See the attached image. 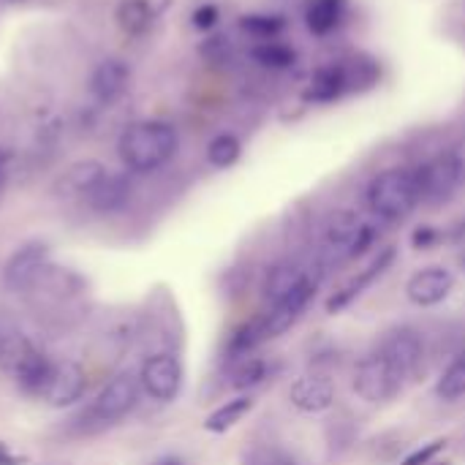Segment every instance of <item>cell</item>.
I'll return each mask as SVG.
<instances>
[{"label": "cell", "instance_id": "1", "mask_svg": "<svg viewBox=\"0 0 465 465\" xmlns=\"http://www.w3.org/2000/svg\"><path fill=\"white\" fill-rule=\"evenodd\" d=\"M177 147H180V136H177L174 125H169L163 120L134 123L123 131V136L117 142L120 161L131 172H139V174L166 166L174 158Z\"/></svg>", "mask_w": 465, "mask_h": 465}, {"label": "cell", "instance_id": "2", "mask_svg": "<svg viewBox=\"0 0 465 465\" xmlns=\"http://www.w3.org/2000/svg\"><path fill=\"white\" fill-rule=\"evenodd\" d=\"M420 202H422V196H420L414 169H401V166L384 169L368 185L371 210L381 221H390V223L406 221L420 207Z\"/></svg>", "mask_w": 465, "mask_h": 465}, {"label": "cell", "instance_id": "3", "mask_svg": "<svg viewBox=\"0 0 465 465\" xmlns=\"http://www.w3.org/2000/svg\"><path fill=\"white\" fill-rule=\"evenodd\" d=\"M373 242V229L351 210H338L324 226V253L330 262H349L365 253Z\"/></svg>", "mask_w": 465, "mask_h": 465}, {"label": "cell", "instance_id": "4", "mask_svg": "<svg viewBox=\"0 0 465 465\" xmlns=\"http://www.w3.org/2000/svg\"><path fill=\"white\" fill-rule=\"evenodd\" d=\"M139 379L134 373H117L101 392L98 398L90 403V409L82 414V420L95 422V425H114L123 417H128L134 411V406L139 403Z\"/></svg>", "mask_w": 465, "mask_h": 465}, {"label": "cell", "instance_id": "5", "mask_svg": "<svg viewBox=\"0 0 465 465\" xmlns=\"http://www.w3.org/2000/svg\"><path fill=\"white\" fill-rule=\"evenodd\" d=\"M403 376L387 362V357L381 351L368 354L354 373V392L365 401V403H387L401 392Z\"/></svg>", "mask_w": 465, "mask_h": 465}, {"label": "cell", "instance_id": "6", "mask_svg": "<svg viewBox=\"0 0 465 465\" xmlns=\"http://www.w3.org/2000/svg\"><path fill=\"white\" fill-rule=\"evenodd\" d=\"M414 177H417L422 202H430V204H441V202L452 199L463 188L460 174H458V169H455V163H452L447 150L441 155L425 161L422 166H417Z\"/></svg>", "mask_w": 465, "mask_h": 465}, {"label": "cell", "instance_id": "7", "mask_svg": "<svg viewBox=\"0 0 465 465\" xmlns=\"http://www.w3.org/2000/svg\"><path fill=\"white\" fill-rule=\"evenodd\" d=\"M139 384L142 390L161 403H169L180 395L183 387V365L172 354H153L144 360L139 371Z\"/></svg>", "mask_w": 465, "mask_h": 465}, {"label": "cell", "instance_id": "8", "mask_svg": "<svg viewBox=\"0 0 465 465\" xmlns=\"http://www.w3.org/2000/svg\"><path fill=\"white\" fill-rule=\"evenodd\" d=\"M46 270H49V248L44 242H27L8 259L3 270V283L11 292H27L41 281Z\"/></svg>", "mask_w": 465, "mask_h": 465}, {"label": "cell", "instance_id": "9", "mask_svg": "<svg viewBox=\"0 0 465 465\" xmlns=\"http://www.w3.org/2000/svg\"><path fill=\"white\" fill-rule=\"evenodd\" d=\"M452 289H455V275L447 267L433 264V267H425L411 275L406 294L414 305L433 308V305H441L452 294Z\"/></svg>", "mask_w": 465, "mask_h": 465}, {"label": "cell", "instance_id": "10", "mask_svg": "<svg viewBox=\"0 0 465 465\" xmlns=\"http://www.w3.org/2000/svg\"><path fill=\"white\" fill-rule=\"evenodd\" d=\"M289 401L302 414H324L335 403V384L322 373H305L292 384Z\"/></svg>", "mask_w": 465, "mask_h": 465}, {"label": "cell", "instance_id": "11", "mask_svg": "<svg viewBox=\"0 0 465 465\" xmlns=\"http://www.w3.org/2000/svg\"><path fill=\"white\" fill-rule=\"evenodd\" d=\"M313 294H316V281L311 278V281H308L300 292H294L289 300L272 305V311L262 319L264 341H272V338H281L283 332H289V330L300 322V316L305 313V308L311 305Z\"/></svg>", "mask_w": 465, "mask_h": 465}, {"label": "cell", "instance_id": "12", "mask_svg": "<svg viewBox=\"0 0 465 465\" xmlns=\"http://www.w3.org/2000/svg\"><path fill=\"white\" fill-rule=\"evenodd\" d=\"M84 371L76 365V362H57L41 390V398L54 406V409H63V406H71L76 403L82 395H84Z\"/></svg>", "mask_w": 465, "mask_h": 465}, {"label": "cell", "instance_id": "13", "mask_svg": "<svg viewBox=\"0 0 465 465\" xmlns=\"http://www.w3.org/2000/svg\"><path fill=\"white\" fill-rule=\"evenodd\" d=\"M128 82H131V65L123 57H104L90 76V95L98 104L109 106L128 90Z\"/></svg>", "mask_w": 465, "mask_h": 465}, {"label": "cell", "instance_id": "14", "mask_svg": "<svg viewBox=\"0 0 465 465\" xmlns=\"http://www.w3.org/2000/svg\"><path fill=\"white\" fill-rule=\"evenodd\" d=\"M381 354L387 357V362L403 379H409V376L417 373V368L422 362V354H425V346H422V338L414 330L403 327V330H395V332L387 335V341L381 346Z\"/></svg>", "mask_w": 465, "mask_h": 465}, {"label": "cell", "instance_id": "15", "mask_svg": "<svg viewBox=\"0 0 465 465\" xmlns=\"http://www.w3.org/2000/svg\"><path fill=\"white\" fill-rule=\"evenodd\" d=\"M349 93V84H346V71H343V63H327V65H319L308 82V87L302 90V101L305 104H335L341 101L343 95Z\"/></svg>", "mask_w": 465, "mask_h": 465}, {"label": "cell", "instance_id": "16", "mask_svg": "<svg viewBox=\"0 0 465 465\" xmlns=\"http://www.w3.org/2000/svg\"><path fill=\"white\" fill-rule=\"evenodd\" d=\"M395 253H398V248L395 245H390V248H384V251H379V256L349 283V286H343L330 302H327V313H338V311H343L349 302H354L376 278H381L390 267H392V262H395Z\"/></svg>", "mask_w": 465, "mask_h": 465}, {"label": "cell", "instance_id": "17", "mask_svg": "<svg viewBox=\"0 0 465 465\" xmlns=\"http://www.w3.org/2000/svg\"><path fill=\"white\" fill-rule=\"evenodd\" d=\"M131 191H134V185H131V180L125 174L106 172L84 199L98 213H117V210H123L128 204Z\"/></svg>", "mask_w": 465, "mask_h": 465}, {"label": "cell", "instance_id": "18", "mask_svg": "<svg viewBox=\"0 0 465 465\" xmlns=\"http://www.w3.org/2000/svg\"><path fill=\"white\" fill-rule=\"evenodd\" d=\"M104 174H106V166H104V163L90 161V158H87V161H76V163H71V166L60 174L54 191H57L60 196H68V199H74V196H87Z\"/></svg>", "mask_w": 465, "mask_h": 465}, {"label": "cell", "instance_id": "19", "mask_svg": "<svg viewBox=\"0 0 465 465\" xmlns=\"http://www.w3.org/2000/svg\"><path fill=\"white\" fill-rule=\"evenodd\" d=\"M349 0H308L305 3V25L313 35L324 38L341 27L346 19Z\"/></svg>", "mask_w": 465, "mask_h": 465}, {"label": "cell", "instance_id": "20", "mask_svg": "<svg viewBox=\"0 0 465 465\" xmlns=\"http://www.w3.org/2000/svg\"><path fill=\"white\" fill-rule=\"evenodd\" d=\"M35 346L25 338V332L19 330V324L0 313V368L5 373H14L19 368V362L33 351Z\"/></svg>", "mask_w": 465, "mask_h": 465}, {"label": "cell", "instance_id": "21", "mask_svg": "<svg viewBox=\"0 0 465 465\" xmlns=\"http://www.w3.org/2000/svg\"><path fill=\"white\" fill-rule=\"evenodd\" d=\"M308 281H311V275H308L302 267L283 262V264H275V267L267 272L264 294H267V300H272V305H278V302L289 300L294 292H300Z\"/></svg>", "mask_w": 465, "mask_h": 465}, {"label": "cell", "instance_id": "22", "mask_svg": "<svg viewBox=\"0 0 465 465\" xmlns=\"http://www.w3.org/2000/svg\"><path fill=\"white\" fill-rule=\"evenodd\" d=\"M114 19H117L120 30L125 35L139 38V35H144L153 27L155 8H153L150 0H120L117 11H114Z\"/></svg>", "mask_w": 465, "mask_h": 465}, {"label": "cell", "instance_id": "23", "mask_svg": "<svg viewBox=\"0 0 465 465\" xmlns=\"http://www.w3.org/2000/svg\"><path fill=\"white\" fill-rule=\"evenodd\" d=\"M52 368H54V362H52L44 351L33 349V351L19 362V368H16L11 376L16 379V384H19L25 392H35V395H41V390H44V384H46V379H49Z\"/></svg>", "mask_w": 465, "mask_h": 465}, {"label": "cell", "instance_id": "24", "mask_svg": "<svg viewBox=\"0 0 465 465\" xmlns=\"http://www.w3.org/2000/svg\"><path fill=\"white\" fill-rule=\"evenodd\" d=\"M251 409H253V401H251L248 395H240V398H234V401H226L221 409H215V411L204 420V430H210V433H226V430H232L237 422H242V420L251 414Z\"/></svg>", "mask_w": 465, "mask_h": 465}, {"label": "cell", "instance_id": "25", "mask_svg": "<svg viewBox=\"0 0 465 465\" xmlns=\"http://www.w3.org/2000/svg\"><path fill=\"white\" fill-rule=\"evenodd\" d=\"M341 63H343V71H346L349 93H362V90H371L373 84H379L381 68H379V63L373 57L357 54L351 60H341Z\"/></svg>", "mask_w": 465, "mask_h": 465}, {"label": "cell", "instance_id": "26", "mask_svg": "<svg viewBox=\"0 0 465 465\" xmlns=\"http://www.w3.org/2000/svg\"><path fill=\"white\" fill-rule=\"evenodd\" d=\"M251 57L262 65V68H270V71H286L297 63V49L283 44V41H262L251 49Z\"/></svg>", "mask_w": 465, "mask_h": 465}, {"label": "cell", "instance_id": "27", "mask_svg": "<svg viewBox=\"0 0 465 465\" xmlns=\"http://www.w3.org/2000/svg\"><path fill=\"white\" fill-rule=\"evenodd\" d=\"M240 30L259 41H272L286 30V19L281 14H245L240 16Z\"/></svg>", "mask_w": 465, "mask_h": 465}, {"label": "cell", "instance_id": "28", "mask_svg": "<svg viewBox=\"0 0 465 465\" xmlns=\"http://www.w3.org/2000/svg\"><path fill=\"white\" fill-rule=\"evenodd\" d=\"M242 155V142L234 134H218L210 144H207V161L215 169H229L240 161Z\"/></svg>", "mask_w": 465, "mask_h": 465}, {"label": "cell", "instance_id": "29", "mask_svg": "<svg viewBox=\"0 0 465 465\" xmlns=\"http://www.w3.org/2000/svg\"><path fill=\"white\" fill-rule=\"evenodd\" d=\"M465 395V354L452 360L450 368L441 373L439 384H436V398L444 403H455Z\"/></svg>", "mask_w": 465, "mask_h": 465}, {"label": "cell", "instance_id": "30", "mask_svg": "<svg viewBox=\"0 0 465 465\" xmlns=\"http://www.w3.org/2000/svg\"><path fill=\"white\" fill-rule=\"evenodd\" d=\"M232 387L234 390H251V387H259L264 379H267V362L259 360V357H248L245 362L237 365L234 376H232Z\"/></svg>", "mask_w": 465, "mask_h": 465}, {"label": "cell", "instance_id": "31", "mask_svg": "<svg viewBox=\"0 0 465 465\" xmlns=\"http://www.w3.org/2000/svg\"><path fill=\"white\" fill-rule=\"evenodd\" d=\"M242 465H302L294 455L278 447H253L242 455Z\"/></svg>", "mask_w": 465, "mask_h": 465}, {"label": "cell", "instance_id": "32", "mask_svg": "<svg viewBox=\"0 0 465 465\" xmlns=\"http://www.w3.org/2000/svg\"><path fill=\"white\" fill-rule=\"evenodd\" d=\"M199 52L210 63H223L232 54V44H229L226 35H210V38H204V44L199 46Z\"/></svg>", "mask_w": 465, "mask_h": 465}, {"label": "cell", "instance_id": "33", "mask_svg": "<svg viewBox=\"0 0 465 465\" xmlns=\"http://www.w3.org/2000/svg\"><path fill=\"white\" fill-rule=\"evenodd\" d=\"M218 19H221V8L215 3H204L199 8H193V14H191V25L196 30H213L218 25Z\"/></svg>", "mask_w": 465, "mask_h": 465}, {"label": "cell", "instance_id": "34", "mask_svg": "<svg viewBox=\"0 0 465 465\" xmlns=\"http://www.w3.org/2000/svg\"><path fill=\"white\" fill-rule=\"evenodd\" d=\"M444 447H447V441H444V439H436V441H430L428 447L414 450V452L403 460V465H430V460H433Z\"/></svg>", "mask_w": 465, "mask_h": 465}, {"label": "cell", "instance_id": "35", "mask_svg": "<svg viewBox=\"0 0 465 465\" xmlns=\"http://www.w3.org/2000/svg\"><path fill=\"white\" fill-rule=\"evenodd\" d=\"M439 232L433 229V226H420L417 232H414V237H411V242H414V248H430V245H436L439 242Z\"/></svg>", "mask_w": 465, "mask_h": 465}, {"label": "cell", "instance_id": "36", "mask_svg": "<svg viewBox=\"0 0 465 465\" xmlns=\"http://www.w3.org/2000/svg\"><path fill=\"white\" fill-rule=\"evenodd\" d=\"M447 153H450V158H452V163H455V169H458V174H460V183H463L465 188V136L463 139H458Z\"/></svg>", "mask_w": 465, "mask_h": 465}, {"label": "cell", "instance_id": "37", "mask_svg": "<svg viewBox=\"0 0 465 465\" xmlns=\"http://www.w3.org/2000/svg\"><path fill=\"white\" fill-rule=\"evenodd\" d=\"M22 460L16 458V455H11L3 444H0V465H19Z\"/></svg>", "mask_w": 465, "mask_h": 465}, {"label": "cell", "instance_id": "38", "mask_svg": "<svg viewBox=\"0 0 465 465\" xmlns=\"http://www.w3.org/2000/svg\"><path fill=\"white\" fill-rule=\"evenodd\" d=\"M155 465H185L180 458H163V460H158Z\"/></svg>", "mask_w": 465, "mask_h": 465}, {"label": "cell", "instance_id": "39", "mask_svg": "<svg viewBox=\"0 0 465 465\" xmlns=\"http://www.w3.org/2000/svg\"><path fill=\"white\" fill-rule=\"evenodd\" d=\"M430 465H450V463H430Z\"/></svg>", "mask_w": 465, "mask_h": 465}, {"label": "cell", "instance_id": "40", "mask_svg": "<svg viewBox=\"0 0 465 465\" xmlns=\"http://www.w3.org/2000/svg\"><path fill=\"white\" fill-rule=\"evenodd\" d=\"M460 262H463V267H465V253H463V259H460Z\"/></svg>", "mask_w": 465, "mask_h": 465}, {"label": "cell", "instance_id": "41", "mask_svg": "<svg viewBox=\"0 0 465 465\" xmlns=\"http://www.w3.org/2000/svg\"><path fill=\"white\" fill-rule=\"evenodd\" d=\"M0 183H3V172H0Z\"/></svg>", "mask_w": 465, "mask_h": 465}]
</instances>
